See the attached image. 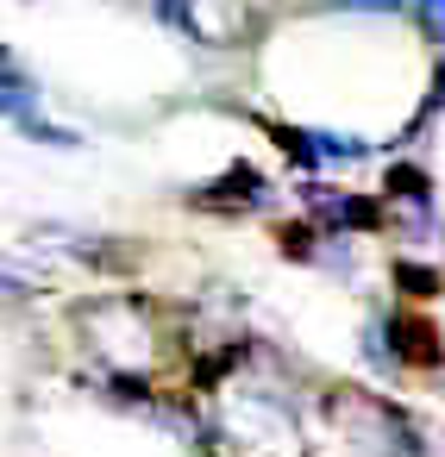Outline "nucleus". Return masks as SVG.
<instances>
[{
  "label": "nucleus",
  "instance_id": "f257e3e1",
  "mask_svg": "<svg viewBox=\"0 0 445 457\" xmlns=\"http://www.w3.org/2000/svg\"><path fill=\"white\" fill-rule=\"evenodd\" d=\"M207 432L232 457H307V432H301V413L289 407V395L239 376V363L207 395Z\"/></svg>",
  "mask_w": 445,
  "mask_h": 457
},
{
  "label": "nucleus",
  "instance_id": "f03ea898",
  "mask_svg": "<svg viewBox=\"0 0 445 457\" xmlns=\"http://www.w3.org/2000/svg\"><path fill=\"white\" fill-rule=\"evenodd\" d=\"M82 338L95 345V357L107 363V370H120V376H151L157 370V320H151V307H139V301H95L88 313H82Z\"/></svg>",
  "mask_w": 445,
  "mask_h": 457
},
{
  "label": "nucleus",
  "instance_id": "7ed1b4c3",
  "mask_svg": "<svg viewBox=\"0 0 445 457\" xmlns=\"http://www.w3.org/2000/svg\"><path fill=\"white\" fill-rule=\"evenodd\" d=\"M270 7H276V0H164V13H170L189 38H201L207 51L251 45V38L264 32Z\"/></svg>",
  "mask_w": 445,
  "mask_h": 457
},
{
  "label": "nucleus",
  "instance_id": "20e7f679",
  "mask_svg": "<svg viewBox=\"0 0 445 457\" xmlns=\"http://www.w3.org/2000/svg\"><path fill=\"white\" fill-rule=\"evenodd\" d=\"M345 426L357 432V445H370V451H382V457H420V438L407 432V420H401L389 401L345 395Z\"/></svg>",
  "mask_w": 445,
  "mask_h": 457
},
{
  "label": "nucleus",
  "instance_id": "39448f33",
  "mask_svg": "<svg viewBox=\"0 0 445 457\" xmlns=\"http://www.w3.org/2000/svg\"><path fill=\"white\" fill-rule=\"evenodd\" d=\"M282 151H295L301 163H357V157H370L364 138H332V132H282Z\"/></svg>",
  "mask_w": 445,
  "mask_h": 457
},
{
  "label": "nucleus",
  "instance_id": "423d86ee",
  "mask_svg": "<svg viewBox=\"0 0 445 457\" xmlns=\"http://www.w3.org/2000/svg\"><path fill=\"white\" fill-rule=\"evenodd\" d=\"M307 207H314L326 226H351V232L376 226V207H370V201H351L345 188H307Z\"/></svg>",
  "mask_w": 445,
  "mask_h": 457
},
{
  "label": "nucleus",
  "instance_id": "0eeeda50",
  "mask_svg": "<svg viewBox=\"0 0 445 457\" xmlns=\"http://www.w3.org/2000/svg\"><path fill=\"white\" fill-rule=\"evenodd\" d=\"M414 13H420L426 38H432V45H445V0H414Z\"/></svg>",
  "mask_w": 445,
  "mask_h": 457
},
{
  "label": "nucleus",
  "instance_id": "6e6552de",
  "mask_svg": "<svg viewBox=\"0 0 445 457\" xmlns=\"http://www.w3.org/2000/svg\"><path fill=\"white\" fill-rule=\"evenodd\" d=\"M320 7H357V13H395V7H414V0H320Z\"/></svg>",
  "mask_w": 445,
  "mask_h": 457
},
{
  "label": "nucleus",
  "instance_id": "1a4fd4ad",
  "mask_svg": "<svg viewBox=\"0 0 445 457\" xmlns=\"http://www.w3.org/2000/svg\"><path fill=\"white\" fill-rule=\"evenodd\" d=\"M0 82H26V70H20V63L7 57V45H0Z\"/></svg>",
  "mask_w": 445,
  "mask_h": 457
}]
</instances>
